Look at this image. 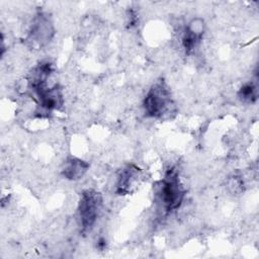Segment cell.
<instances>
[{
	"label": "cell",
	"mask_w": 259,
	"mask_h": 259,
	"mask_svg": "<svg viewBox=\"0 0 259 259\" xmlns=\"http://www.w3.org/2000/svg\"><path fill=\"white\" fill-rule=\"evenodd\" d=\"M142 180V170L134 165H125L116 178L115 192L119 195H126L134 192Z\"/></svg>",
	"instance_id": "8992f818"
},
{
	"label": "cell",
	"mask_w": 259,
	"mask_h": 259,
	"mask_svg": "<svg viewBox=\"0 0 259 259\" xmlns=\"http://www.w3.org/2000/svg\"><path fill=\"white\" fill-rule=\"evenodd\" d=\"M172 106L171 92L164 80L154 83L143 100L145 114L153 118H162L171 110Z\"/></svg>",
	"instance_id": "7a4b0ae2"
},
{
	"label": "cell",
	"mask_w": 259,
	"mask_h": 259,
	"mask_svg": "<svg viewBox=\"0 0 259 259\" xmlns=\"http://www.w3.org/2000/svg\"><path fill=\"white\" fill-rule=\"evenodd\" d=\"M102 205L103 198L100 192L94 189H86L82 192L78 203V214L83 234L92 230L100 215Z\"/></svg>",
	"instance_id": "3957f363"
},
{
	"label": "cell",
	"mask_w": 259,
	"mask_h": 259,
	"mask_svg": "<svg viewBox=\"0 0 259 259\" xmlns=\"http://www.w3.org/2000/svg\"><path fill=\"white\" fill-rule=\"evenodd\" d=\"M89 163L77 158V157H68L63 164L61 173L62 175L71 181H76L81 179L88 171Z\"/></svg>",
	"instance_id": "ba28073f"
},
{
	"label": "cell",
	"mask_w": 259,
	"mask_h": 259,
	"mask_svg": "<svg viewBox=\"0 0 259 259\" xmlns=\"http://www.w3.org/2000/svg\"><path fill=\"white\" fill-rule=\"evenodd\" d=\"M54 35L55 27L50 15L45 12H38L32 19L25 40L31 47L41 49L49 45Z\"/></svg>",
	"instance_id": "277c9868"
},
{
	"label": "cell",
	"mask_w": 259,
	"mask_h": 259,
	"mask_svg": "<svg viewBox=\"0 0 259 259\" xmlns=\"http://www.w3.org/2000/svg\"><path fill=\"white\" fill-rule=\"evenodd\" d=\"M238 98L244 103H254L258 98L257 85L254 82L245 83L238 91Z\"/></svg>",
	"instance_id": "9c48e42d"
},
{
	"label": "cell",
	"mask_w": 259,
	"mask_h": 259,
	"mask_svg": "<svg viewBox=\"0 0 259 259\" xmlns=\"http://www.w3.org/2000/svg\"><path fill=\"white\" fill-rule=\"evenodd\" d=\"M185 193L186 191L180 181L177 168L170 167L159 182L157 191L159 203L165 213L178 209L184 200Z\"/></svg>",
	"instance_id": "6da1fadb"
},
{
	"label": "cell",
	"mask_w": 259,
	"mask_h": 259,
	"mask_svg": "<svg viewBox=\"0 0 259 259\" xmlns=\"http://www.w3.org/2000/svg\"><path fill=\"white\" fill-rule=\"evenodd\" d=\"M227 188L232 194H240L244 190V180L239 175L231 176L227 181Z\"/></svg>",
	"instance_id": "30bf717a"
},
{
	"label": "cell",
	"mask_w": 259,
	"mask_h": 259,
	"mask_svg": "<svg viewBox=\"0 0 259 259\" xmlns=\"http://www.w3.org/2000/svg\"><path fill=\"white\" fill-rule=\"evenodd\" d=\"M30 90L35 96L37 106L48 113L52 112L53 110L60 109L64 103L62 89L57 84L52 87L44 84L32 87Z\"/></svg>",
	"instance_id": "5b68a950"
},
{
	"label": "cell",
	"mask_w": 259,
	"mask_h": 259,
	"mask_svg": "<svg viewBox=\"0 0 259 259\" xmlns=\"http://www.w3.org/2000/svg\"><path fill=\"white\" fill-rule=\"evenodd\" d=\"M205 31V23L202 18L195 17L185 26L182 33V47L186 54H190L200 42Z\"/></svg>",
	"instance_id": "52a82bcc"
}]
</instances>
